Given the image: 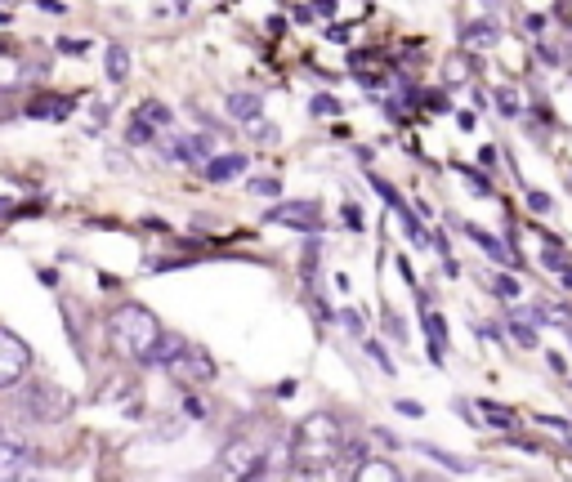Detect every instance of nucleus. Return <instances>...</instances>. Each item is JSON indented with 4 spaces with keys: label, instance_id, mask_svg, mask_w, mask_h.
I'll return each mask as SVG.
<instances>
[{
    "label": "nucleus",
    "instance_id": "26",
    "mask_svg": "<svg viewBox=\"0 0 572 482\" xmlns=\"http://www.w3.org/2000/svg\"><path fill=\"white\" fill-rule=\"evenodd\" d=\"M492 286H497V295H505V300H514V295H519V282H514L510 273H497V277H492Z\"/></svg>",
    "mask_w": 572,
    "mask_h": 482
},
{
    "label": "nucleus",
    "instance_id": "25",
    "mask_svg": "<svg viewBox=\"0 0 572 482\" xmlns=\"http://www.w3.org/2000/svg\"><path fill=\"white\" fill-rule=\"evenodd\" d=\"M510 335L523 344V349H537V331H532L528 322H510Z\"/></svg>",
    "mask_w": 572,
    "mask_h": 482
},
{
    "label": "nucleus",
    "instance_id": "34",
    "mask_svg": "<svg viewBox=\"0 0 572 482\" xmlns=\"http://www.w3.org/2000/svg\"><path fill=\"white\" fill-rule=\"evenodd\" d=\"M523 27H528L532 36H541V27H546V14H528V23H523Z\"/></svg>",
    "mask_w": 572,
    "mask_h": 482
},
{
    "label": "nucleus",
    "instance_id": "2",
    "mask_svg": "<svg viewBox=\"0 0 572 482\" xmlns=\"http://www.w3.org/2000/svg\"><path fill=\"white\" fill-rule=\"evenodd\" d=\"M340 447H345L340 420L327 416V411H313V416H304L300 429H295L291 460H295V465H336Z\"/></svg>",
    "mask_w": 572,
    "mask_h": 482
},
{
    "label": "nucleus",
    "instance_id": "8",
    "mask_svg": "<svg viewBox=\"0 0 572 482\" xmlns=\"http://www.w3.org/2000/svg\"><path fill=\"white\" fill-rule=\"evenodd\" d=\"M27 465H32V447L14 433H0V482H23Z\"/></svg>",
    "mask_w": 572,
    "mask_h": 482
},
{
    "label": "nucleus",
    "instance_id": "37",
    "mask_svg": "<svg viewBox=\"0 0 572 482\" xmlns=\"http://www.w3.org/2000/svg\"><path fill=\"white\" fill-rule=\"evenodd\" d=\"M175 14H188L184 5H157V18H175Z\"/></svg>",
    "mask_w": 572,
    "mask_h": 482
},
{
    "label": "nucleus",
    "instance_id": "6",
    "mask_svg": "<svg viewBox=\"0 0 572 482\" xmlns=\"http://www.w3.org/2000/svg\"><path fill=\"white\" fill-rule=\"evenodd\" d=\"M269 224H286V228H300V233H318L322 228V206L318 201H278L269 206Z\"/></svg>",
    "mask_w": 572,
    "mask_h": 482
},
{
    "label": "nucleus",
    "instance_id": "39",
    "mask_svg": "<svg viewBox=\"0 0 572 482\" xmlns=\"http://www.w3.org/2000/svg\"><path fill=\"white\" fill-rule=\"evenodd\" d=\"M184 407H188V416H197V420H202V416H206V407H202V402H197V398H188V402H184Z\"/></svg>",
    "mask_w": 572,
    "mask_h": 482
},
{
    "label": "nucleus",
    "instance_id": "47",
    "mask_svg": "<svg viewBox=\"0 0 572 482\" xmlns=\"http://www.w3.org/2000/svg\"><path fill=\"white\" fill-rule=\"evenodd\" d=\"M0 23H9V14H5V9H0Z\"/></svg>",
    "mask_w": 572,
    "mask_h": 482
},
{
    "label": "nucleus",
    "instance_id": "4",
    "mask_svg": "<svg viewBox=\"0 0 572 482\" xmlns=\"http://www.w3.org/2000/svg\"><path fill=\"white\" fill-rule=\"evenodd\" d=\"M264 469V451L255 447L251 438H233L224 451H219V478L224 482H242L246 474Z\"/></svg>",
    "mask_w": 572,
    "mask_h": 482
},
{
    "label": "nucleus",
    "instance_id": "16",
    "mask_svg": "<svg viewBox=\"0 0 572 482\" xmlns=\"http://www.w3.org/2000/svg\"><path fill=\"white\" fill-rule=\"evenodd\" d=\"M286 482H345L336 465H291Z\"/></svg>",
    "mask_w": 572,
    "mask_h": 482
},
{
    "label": "nucleus",
    "instance_id": "36",
    "mask_svg": "<svg viewBox=\"0 0 572 482\" xmlns=\"http://www.w3.org/2000/svg\"><path fill=\"white\" fill-rule=\"evenodd\" d=\"M461 175H465V183H470V188H479V192H488V179H479V175H474V170H461Z\"/></svg>",
    "mask_w": 572,
    "mask_h": 482
},
{
    "label": "nucleus",
    "instance_id": "5",
    "mask_svg": "<svg viewBox=\"0 0 572 482\" xmlns=\"http://www.w3.org/2000/svg\"><path fill=\"white\" fill-rule=\"evenodd\" d=\"M32 366V349L23 335H14L9 326H0V389H14Z\"/></svg>",
    "mask_w": 572,
    "mask_h": 482
},
{
    "label": "nucleus",
    "instance_id": "13",
    "mask_svg": "<svg viewBox=\"0 0 572 482\" xmlns=\"http://www.w3.org/2000/svg\"><path fill=\"white\" fill-rule=\"evenodd\" d=\"M465 233H470L474 241H479V246L488 250L492 259H501V264H519V255H514V246H510V241H497L492 233H483V228H474V224H465Z\"/></svg>",
    "mask_w": 572,
    "mask_h": 482
},
{
    "label": "nucleus",
    "instance_id": "32",
    "mask_svg": "<svg viewBox=\"0 0 572 482\" xmlns=\"http://www.w3.org/2000/svg\"><path fill=\"white\" fill-rule=\"evenodd\" d=\"M394 411H398V416H421V402H412V398H403V402H394Z\"/></svg>",
    "mask_w": 572,
    "mask_h": 482
},
{
    "label": "nucleus",
    "instance_id": "20",
    "mask_svg": "<svg viewBox=\"0 0 572 482\" xmlns=\"http://www.w3.org/2000/svg\"><path fill=\"white\" fill-rule=\"evenodd\" d=\"M135 117H139V121H148L152 130H161V125H170V108H166V103H143Z\"/></svg>",
    "mask_w": 572,
    "mask_h": 482
},
{
    "label": "nucleus",
    "instance_id": "38",
    "mask_svg": "<svg viewBox=\"0 0 572 482\" xmlns=\"http://www.w3.org/2000/svg\"><path fill=\"white\" fill-rule=\"evenodd\" d=\"M41 9H45V14H63L68 5H63V0H41Z\"/></svg>",
    "mask_w": 572,
    "mask_h": 482
},
{
    "label": "nucleus",
    "instance_id": "19",
    "mask_svg": "<svg viewBox=\"0 0 572 482\" xmlns=\"http://www.w3.org/2000/svg\"><path fill=\"white\" fill-rule=\"evenodd\" d=\"M130 76V50L126 45H108V81H126Z\"/></svg>",
    "mask_w": 572,
    "mask_h": 482
},
{
    "label": "nucleus",
    "instance_id": "44",
    "mask_svg": "<svg viewBox=\"0 0 572 482\" xmlns=\"http://www.w3.org/2000/svg\"><path fill=\"white\" fill-rule=\"evenodd\" d=\"M242 482H264V469H255V474H246Z\"/></svg>",
    "mask_w": 572,
    "mask_h": 482
},
{
    "label": "nucleus",
    "instance_id": "7",
    "mask_svg": "<svg viewBox=\"0 0 572 482\" xmlns=\"http://www.w3.org/2000/svg\"><path fill=\"white\" fill-rule=\"evenodd\" d=\"M166 371L175 375V380H184V384H211L215 380V358L206 349H197V344H188Z\"/></svg>",
    "mask_w": 572,
    "mask_h": 482
},
{
    "label": "nucleus",
    "instance_id": "28",
    "mask_svg": "<svg viewBox=\"0 0 572 482\" xmlns=\"http://www.w3.org/2000/svg\"><path fill=\"white\" fill-rule=\"evenodd\" d=\"M313 112H318V117H340V103L336 99H322V94H318V99H313Z\"/></svg>",
    "mask_w": 572,
    "mask_h": 482
},
{
    "label": "nucleus",
    "instance_id": "30",
    "mask_svg": "<svg viewBox=\"0 0 572 482\" xmlns=\"http://www.w3.org/2000/svg\"><path fill=\"white\" fill-rule=\"evenodd\" d=\"M251 192H260V197H278V183L273 179H251Z\"/></svg>",
    "mask_w": 572,
    "mask_h": 482
},
{
    "label": "nucleus",
    "instance_id": "31",
    "mask_svg": "<svg viewBox=\"0 0 572 482\" xmlns=\"http://www.w3.org/2000/svg\"><path fill=\"white\" fill-rule=\"evenodd\" d=\"M367 353H371V358H376L380 366H385V371H389V375H394V362H389V358H385V349H380V344H376V340H367Z\"/></svg>",
    "mask_w": 572,
    "mask_h": 482
},
{
    "label": "nucleus",
    "instance_id": "17",
    "mask_svg": "<svg viewBox=\"0 0 572 482\" xmlns=\"http://www.w3.org/2000/svg\"><path fill=\"white\" fill-rule=\"evenodd\" d=\"M184 349H188V340H179V335H161L157 349L148 353V366H170Z\"/></svg>",
    "mask_w": 572,
    "mask_h": 482
},
{
    "label": "nucleus",
    "instance_id": "35",
    "mask_svg": "<svg viewBox=\"0 0 572 482\" xmlns=\"http://www.w3.org/2000/svg\"><path fill=\"white\" fill-rule=\"evenodd\" d=\"M555 18H564V27L572 32V0H564V5H555Z\"/></svg>",
    "mask_w": 572,
    "mask_h": 482
},
{
    "label": "nucleus",
    "instance_id": "29",
    "mask_svg": "<svg viewBox=\"0 0 572 482\" xmlns=\"http://www.w3.org/2000/svg\"><path fill=\"white\" fill-rule=\"evenodd\" d=\"M246 134H255V139H264V143H269V139H273V125L264 121V117H255L251 125H246Z\"/></svg>",
    "mask_w": 572,
    "mask_h": 482
},
{
    "label": "nucleus",
    "instance_id": "41",
    "mask_svg": "<svg viewBox=\"0 0 572 482\" xmlns=\"http://www.w3.org/2000/svg\"><path fill=\"white\" fill-rule=\"evenodd\" d=\"M59 50H63V54H81L85 45H81V41H59Z\"/></svg>",
    "mask_w": 572,
    "mask_h": 482
},
{
    "label": "nucleus",
    "instance_id": "9",
    "mask_svg": "<svg viewBox=\"0 0 572 482\" xmlns=\"http://www.w3.org/2000/svg\"><path fill=\"white\" fill-rule=\"evenodd\" d=\"M501 41V23H488V18H470L461 23V45L465 50H488V45Z\"/></svg>",
    "mask_w": 572,
    "mask_h": 482
},
{
    "label": "nucleus",
    "instance_id": "33",
    "mask_svg": "<svg viewBox=\"0 0 572 482\" xmlns=\"http://www.w3.org/2000/svg\"><path fill=\"white\" fill-rule=\"evenodd\" d=\"M291 18L295 23H313L318 14H313V5H291Z\"/></svg>",
    "mask_w": 572,
    "mask_h": 482
},
{
    "label": "nucleus",
    "instance_id": "11",
    "mask_svg": "<svg viewBox=\"0 0 572 482\" xmlns=\"http://www.w3.org/2000/svg\"><path fill=\"white\" fill-rule=\"evenodd\" d=\"M246 166H251V161L242 157V152H224V157H211L206 161V179L211 183H228V179H237V175H246Z\"/></svg>",
    "mask_w": 572,
    "mask_h": 482
},
{
    "label": "nucleus",
    "instance_id": "14",
    "mask_svg": "<svg viewBox=\"0 0 572 482\" xmlns=\"http://www.w3.org/2000/svg\"><path fill=\"white\" fill-rule=\"evenodd\" d=\"M228 112H233L237 121L251 125L264 112V99H260V94H251V90H237V94H228Z\"/></svg>",
    "mask_w": 572,
    "mask_h": 482
},
{
    "label": "nucleus",
    "instance_id": "27",
    "mask_svg": "<svg viewBox=\"0 0 572 482\" xmlns=\"http://www.w3.org/2000/svg\"><path fill=\"white\" fill-rule=\"evenodd\" d=\"M528 210H532V215H546V210H550V197L532 188V192H528Z\"/></svg>",
    "mask_w": 572,
    "mask_h": 482
},
{
    "label": "nucleus",
    "instance_id": "49",
    "mask_svg": "<svg viewBox=\"0 0 572 482\" xmlns=\"http://www.w3.org/2000/svg\"><path fill=\"white\" fill-rule=\"evenodd\" d=\"M568 331H572V326H568Z\"/></svg>",
    "mask_w": 572,
    "mask_h": 482
},
{
    "label": "nucleus",
    "instance_id": "21",
    "mask_svg": "<svg viewBox=\"0 0 572 482\" xmlns=\"http://www.w3.org/2000/svg\"><path fill=\"white\" fill-rule=\"evenodd\" d=\"M152 139H157V130H152V125L148 121H130V130H126V143H152Z\"/></svg>",
    "mask_w": 572,
    "mask_h": 482
},
{
    "label": "nucleus",
    "instance_id": "23",
    "mask_svg": "<svg viewBox=\"0 0 572 482\" xmlns=\"http://www.w3.org/2000/svg\"><path fill=\"white\" fill-rule=\"evenodd\" d=\"M421 451H425V456H429V460H438V465H447V469H456V474H461V469H470V465H465V460H456V456H447V451H443V447H429V442H425V447H421Z\"/></svg>",
    "mask_w": 572,
    "mask_h": 482
},
{
    "label": "nucleus",
    "instance_id": "1",
    "mask_svg": "<svg viewBox=\"0 0 572 482\" xmlns=\"http://www.w3.org/2000/svg\"><path fill=\"white\" fill-rule=\"evenodd\" d=\"M161 335H166L161 322L152 317V308H143V304H121V308H112V317H108L112 349L135 358V362H148V353L157 349Z\"/></svg>",
    "mask_w": 572,
    "mask_h": 482
},
{
    "label": "nucleus",
    "instance_id": "46",
    "mask_svg": "<svg viewBox=\"0 0 572 482\" xmlns=\"http://www.w3.org/2000/svg\"><path fill=\"white\" fill-rule=\"evenodd\" d=\"M23 482H50V478H23Z\"/></svg>",
    "mask_w": 572,
    "mask_h": 482
},
{
    "label": "nucleus",
    "instance_id": "45",
    "mask_svg": "<svg viewBox=\"0 0 572 482\" xmlns=\"http://www.w3.org/2000/svg\"><path fill=\"white\" fill-rule=\"evenodd\" d=\"M416 482H443V478H429V474H421V478H416Z\"/></svg>",
    "mask_w": 572,
    "mask_h": 482
},
{
    "label": "nucleus",
    "instance_id": "3",
    "mask_svg": "<svg viewBox=\"0 0 572 482\" xmlns=\"http://www.w3.org/2000/svg\"><path fill=\"white\" fill-rule=\"evenodd\" d=\"M68 411H72V393L50 380H27L14 393V416L27 424H59L68 420Z\"/></svg>",
    "mask_w": 572,
    "mask_h": 482
},
{
    "label": "nucleus",
    "instance_id": "22",
    "mask_svg": "<svg viewBox=\"0 0 572 482\" xmlns=\"http://www.w3.org/2000/svg\"><path fill=\"white\" fill-rule=\"evenodd\" d=\"M497 112H505V117H519V94H514L510 85H501V90H497Z\"/></svg>",
    "mask_w": 572,
    "mask_h": 482
},
{
    "label": "nucleus",
    "instance_id": "40",
    "mask_svg": "<svg viewBox=\"0 0 572 482\" xmlns=\"http://www.w3.org/2000/svg\"><path fill=\"white\" fill-rule=\"evenodd\" d=\"M345 326H349L354 335H362V317H358V313H345Z\"/></svg>",
    "mask_w": 572,
    "mask_h": 482
},
{
    "label": "nucleus",
    "instance_id": "43",
    "mask_svg": "<svg viewBox=\"0 0 572 482\" xmlns=\"http://www.w3.org/2000/svg\"><path fill=\"white\" fill-rule=\"evenodd\" d=\"M559 277H564V286L572 291V264H564V273H559Z\"/></svg>",
    "mask_w": 572,
    "mask_h": 482
},
{
    "label": "nucleus",
    "instance_id": "10",
    "mask_svg": "<svg viewBox=\"0 0 572 482\" xmlns=\"http://www.w3.org/2000/svg\"><path fill=\"white\" fill-rule=\"evenodd\" d=\"M349 482H407L403 478V469L394 465V460H362V465L354 469V474H349Z\"/></svg>",
    "mask_w": 572,
    "mask_h": 482
},
{
    "label": "nucleus",
    "instance_id": "12",
    "mask_svg": "<svg viewBox=\"0 0 572 482\" xmlns=\"http://www.w3.org/2000/svg\"><path fill=\"white\" fill-rule=\"evenodd\" d=\"M425 335H429V358L443 362V353H447V322L429 304H425Z\"/></svg>",
    "mask_w": 572,
    "mask_h": 482
},
{
    "label": "nucleus",
    "instance_id": "18",
    "mask_svg": "<svg viewBox=\"0 0 572 482\" xmlns=\"http://www.w3.org/2000/svg\"><path fill=\"white\" fill-rule=\"evenodd\" d=\"M72 99H32L27 103V117H68Z\"/></svg>",
    "mask_w": 572,
    "mask_h": 482
},
{
    "label": "nucleus",
    "instance_id": "15",
    "mask_svg": "<svg viewBox=\"0 0 572 482\" xmlns=\"http://www.w3.org/2000/svg\"><path fill=\"white\" fill-rule=\"evenodd\" d=\"M474 67H479V63H474L470 54H452V59H443V81L447 85H470Z\"/></svg>",
    "mask_w": 572,
    "mask_h": 482
},
{
    "label": "nucleus",
    "instance_id": "24",
    "mask_svg": "<svg viewBox=\"0 0 572 482\" xmlns=\"http://www.w3.org/2000/svg\"><path fill=\"white\" fill-rule=\"evenodd\" d=\"M479 407L488 411V424H497V429H510V424H514V416L505 407H497V402H479Z\"/></svg>",
    "mask_w": 572,
    "mask_h": 482
},
{
    "label": "nucleus",
    "instance_id": "48",
    "mask_svg": "<svg viewBox=\"0 0 572 482\" xmlns=\"http://www.w3.org/2000/svg\"><path fill=\"white\" fill-rule=\"evenodd\" d=\"M568 67H572V50H568Z\"/></svg>",
    "mask_w": 572,
    "mask_h": 482
},
{
    "label": "nucleus",
    "instance_id": "42",
    "mask_svg": "<svg viewBox=\"0 0 572 482\" xmlns=\"http://www.w3.org/2000/svg\"><path fill=\"white\" fill-rule=\"evenodd\" d=\"M345 219H349V224H354V228H362V210H354V206H345Z\"/></svg>",
    "mask_w": 572,
    "mask_h": 482
}]
</instances>
